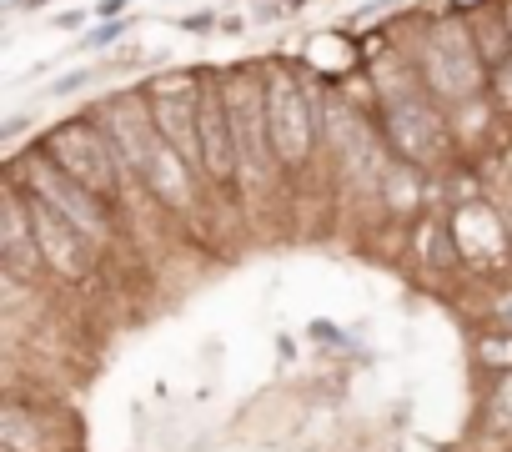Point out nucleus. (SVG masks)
I'll use <instances>...</instances> for the list:
<instances>
[{"mask_svg":"<svg viewBox=\"0 0 512 452\" xmlns=\"http://www.w3.org/2000/svg\"><path fill=\"white\" fill-rule=\"evenodd\" d=\"M201 176L211 186H236V136H231V116H226V91L216 76H206L201 91Z\"/></svg>","mask_w":512,"mask_h":452,"instance_id":"nucleus-11","label":"nucleus"},{"mask_svg":"<svg viewBox=\"0 0 512 452\" xmlns=\"http://www.w3.org/2000/svg\"><path fill=\"white\" fill-rule=\"evenodd\" d=\"M507 232H512V211H507Z\"/></svg>","mask_w":512,"mask_h":452,"instance_id":"nucleus-26","label":"nucleus"},{"mask_svg":"<svg viewBox=\"0 0 512 452\" xmlns=\"http://www.w3.org/2000/svg\"><path fill=\"white\" fill-rule=\"evenodd\" d=\"M477 362L492 367V372H512V332H502V337H482V342H477Z\"/></svg>","mask_w":512,"mask_h":452,"instance_id":"nucleus-16","label":"nucleus"},{"mask_svg":"<svg viewBox=\"0 0 512 452\" xmlns=\"http://www.w3.org/2000/svg\"><path fill=\"white\" fill-rule=\"evenodd\" d=\"M91 121L106 131V141L116 146V161L126 176H141L151 171V156L161 146L156 136V121H151V106H146V91H116L111 101H101L91 111Z\"/></svg>","mask_w":512,"mask_h":452,"instance_id":"nucleus-8","label":"nucleus"},{"mask_svg":"<svg viewBox=\"0 0 512 452\" xmlns=\"http://www.w3.org/2000/svg\"><path fill=\"white\" fill-rule=\"evenodd\" d=\"M86 86H91V71L81 66V71H66L61 81H51V91H46V96H71V91H86Z\"/></svg>","mask_w":512,"mask_h":452,"instance_id":"nucleus-20","label":"nucleus"},{"mask_svg":"<svg viewBox=\"0 0 512 452\" xmlns=\"http://www.w3.org/2000/svg\"><path fill=\"white\" fill-rule=\"evenodd\" d=\"M377 116H382L377 126H382L392 156L417 166V171L437 166L447 156V146H452V126H447V116H442V106H437V96L427 86H392V91H382V111Z\"/></svg>","mask_w":512,"mask_h":452,"instance_id":"nucleus-4","label":"nucleus"},{"mask_svg":"<svg viewBox=\"0 0 512 452\" xmlns=\"http://www.w3.org/2000/svg\"><path fill=\"white\" fill-rule=\"evenodd\" d=\"M176 26H181L186 36H211V31H216L221 21H216V11H191V16H181Z\"/></svg>","mask_w":512,"mask_h":452,"instance_id":"nucleus-18","label":"nucleus"},{"mask_svg":"<svg viewBox=\"0 0 512 452\" xmlns=\"http://www.w3.org/2000/svg\"><path fill=\"white\" fill-rule=\"evenodd\" d=\"M126 26H131V16H121V21H106L101 31H91V36L81 41V51H106L111 41H121V36H126Z\"/></svg>","mask_w":512,"mask_h":452,"instance_id":"nucleus-17","label":"nucleus"},{"mask_svg":"<svg viewBox=\"0 0 512 452\" xmlns=\"http://www.w3.org/2000/svg\"><path fill=\"white\" fill-rule=\"evenodd\" d=\"M502 21H507V31H512V0H502Z\"/></svg>","mask_w":512,"mask_h":452,"instance_id":"nucleus-25","label":"nucleus"},{"mask_svg":"<svg viewBox=\"0 0 512 452\" xmlns=\"http://www.w3.org/2000/svg\"><path fill=\"white\" fill-rule=\"evenodd\" d=\"M417 76L447 106H467L482 96L487 66H482V51L472 41V26L457 11H437L427 21V31L417 41Z\"/></svg>","mask_w":512,"mask_h":452,"instance_id":"nucleus-1","label":"nucleus"},{"mask_svg":"<svg viewBox=\"0 0 512 452\" xmlns=\"http://www.w3.org/2000/svg\"><path fill=\"white\" fill-rule=\"evenodd\" d=\"M191 161L186 156H176L166 141L156 146V156H151V171H146V186L156 191V201L161 206H171V211H191V201H196V181H191Z\"/></svg>","mask_w":512,"mask_h":452,"instance_id":"nucleus-13","label":"nucleus"},{"mask_svg":"<svg viewBox=\"0 0 512 452\" xmlns=\"http://www.w3.org/2000/svg\"><path fill=\"white\" fill-rule=\"evenodd\" d=\"M262 81H267V126H272L277 166L282 171H307V161L317 151V131H322L317 96L302 81V71L282 56H272L262 66Z\"/></svg>","mask_w":512,"mask_h":452,"instance_id":"nucleus-2","label":"nucleus"},{"mask_svg":"<svg viewBox=\"0 0 512 452\" xmlns=\"http://www.w3.org/2000/svg\"><path fill=\"white\" fill-rule=\"evenodd\" d=\"M487 86H492V96H497V106H502V111L512 116V61H507L502 71H492V81H487Z\"/></svg>","mask_w":512,"mask_h":452,"instance_id":"nucleus-19","label":"nucleus"},{"mask_svg":"<svg viewBox=\"0 0 512 452\" xmlns=\"http://www.w3.org/2000/svg\"><path fill=\"white\" fill-rule=\"evenodd\" d=\"M131 6V0H101L96 6V16H106V21H121V11Z\"/></svg>","mask_w":512,"mask_h":452,"instance_id":"nucleus-23","label":"nucleus"},{"mask_svg":"<svg viewBox=\"0 0 512 452\" xmlns=\"http://www.w3.org/2000/svg\"><path fill=\"white\" fill-rule=\"evenodd\" d=\"M6 181H16L21 191H36L41 201H51L56 211H66L81 232L96 242V247H106L111 237H116V221H111V201L106 196H96L91 186H81L76 176H66L41 146L36 151H26V156H11V171H6Z\"/></svg>","mask_w":512,"mask_h":452,"instance_id":"nucleus-5","label":"nucleus"},{"mask_svg":"<svg viewBox=\"0 0 512 452\" xmlns=\"http://www.w3.org/2000/svg\"><path fill=\"white\" fill-rule=\"evenodd\" d=\"M487 427L492 432H512V372H502L492 397H487Z\"/></svg>","mask_w":512,"mask_h":452,"instance_id":"nucleus-15","label":"nucleus"},{"mask_svg":"<svg viewBox=\"0 0 512 452\" xmlns=\"http://www.w3.org/2000/svg\"><path fill=\"white\" fill-rule=\"evenodd\" d=\"M492 317H497V322H502V327L512 332V292H502V297L492 302Z\"/></svg>","mask_w":512,"mask_h":452,"instance_id":"nucleus-22","label":"nucleus"},{"mask_svg":"<svg viewBox=\"0 0 512 452\" xmlns=\"http://www.w3.org/2000/svg\"><path fill=\"white\" fill-rule=\"evenodd\" d=\"M452 247L467 267H502L512 252V232H507V216H497L487 201H462L452 216Z\"/></svg>","mask_w":512,"mask_h":452,"instance_id":"nucleus-10","label":"nucleus"},{"mask_svg":"<svg viewBox=\"0 0 512 452\" xmlns=\"http://www.w3.org/2000/svg\"><path fill=\"white\" fill-rule=\"evenodd\" d=\"M41 6H51V0H11V11H41Z\"/></svg>","mask_w":512,"mask_h":452,"instance_id":"nucleus-24","label":"nucleus"},{"mask_svg":"<svg viewBox=\"0 0 512 452\" xmlns=\"http://www.w3.org/2000/svg\"><path fill=\"white\" fill-rule=\"evenodd\" d=\"M201 91H206V71H191V66L161 71L146 86V106H151L156 136L176 156H186L196 171H201Z\"/></svg>","mask_w":512,"mask_h":452,"instance_id":"nucleus-7","label":"nucleus"},{"mask_svg":"<svg viewBox=\"0 0 512 452\" xmlns=\"http://www.w3.org/2000/svg\"><path fill=\"white\" fill-rule=\"evenodd\" d=\"M91 16H96V11H61V16H51V26H56V31H81Z\"/></svg>","mask_w":512,"mask_h":452,"instance_id":"nucleus-21","label":"nucleus"},{"mask_svg":"<svg viewBox=\"0 0 512 452\" xmlns=\"http://www.w3.org/2000/svg\"><path fill=\"white\" fill-rule=\"evenodd\" d=\"M226 91V116H231V136H236V171L251 191H267L277 181V151H272V126H267V81L262 71H226L221 81Z\"/></svg>","mask_w":512,"mask_h":452,"instance_id":"nucleus-3","label":"nucleus"},{"mask_svg":"<svg viewBox=\"0 0 512 452\" xmlns=\"http://www.w3.org/2000/svg\"><path fill=\"white\" fill-rule=\"evenodd\" d=\"M0 272L11 282H41V272H51L41 257V242H36L26 196L11 181H6V221H0Z\"/></svg>","mask_w":512,"mask_h":452,"instance_id":"nucleus-12","label":"nucleus"},{"mask_svg":"<svg viewBox=\"0 0 512 452\" xmlns=\"http://www.w3.org/2000/svg\"><path fill=\"white\" fill-rule=\"evenodd\" d=\"M16 186V181H11ZM21 191V186H16ZM26 196V211H31V226H36V242H41V257H46V267L61 277V282H86L91 272H96V242L81 232V226L66 216V211H56L51 201H41L36 191H21Z\"/></svg>","mask_w":512,"mask_h":452,"instance_id":"nucleus-9","label":"nucleus"},{"mask_svg":"<svg viewBox=\"0 0 512 452\" xmlns=\"http://www.w3.org/2000/svg\"><path fill=\"white\" fill-rule=\"evenodd\" d=\"M66 176H76L81 186H91L96 196L116 201L121 191V161H116V146L106 141V131L91 121V116H71V121H56L41 141H36Z\"/></svg>","mask_w":512,"mask_h":452,"instance_id":"nucleus-6","label":"nucleus"},{"mask_svg":"<svg viewBox=\"0 0 512 452\" xmlns=\"http://www.w3.org/2000/svg\"><path fill=\"white\" fill-rule=\"evenodd\" d=\"M382 201L392 206V211H402V216H412L417 206H422V196H427V186H422V171L417 166H407V161H392L387 171H382Z\"/></svg>","mask_w":512,"mask_h":452,"instance_id":"nucleus-14","label":"nucleus"}]
</instances>
